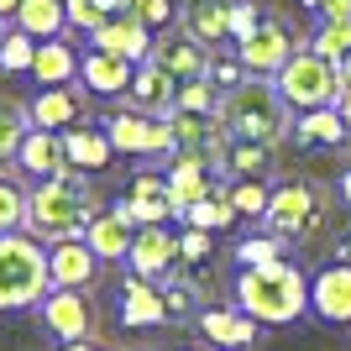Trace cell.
Returning a JSON list of instances; mask_svg holds the SVG:
<instances>
[{"instance_id": "1", "label": "cell", "mask_w": 351, "mask_h": 351, "mask_svg": "<svg viewBox=\"0 0 351 351\" xmlns=\"http://www.w3.org/2000/svg\"><path fill=\"white\" fill-rule=\"evenodd\" d=\"M231 299L257 325H293L309 309V278L299 263L278 257V263H263V267H241L231 283Z\"/></svg>"}, {"instance_id": "2", "label": "cell", "mask_w": 351, "mask_h": 351, "mask_svg": "<svg viewBox=\"0 0 351 351\" xmlns=\"http://www.w3.org/2000/svg\"><path fill=\"white\" fill-rule=\"evenodd\" d=\"M220 121H226L231 142L283 147V142L293 136V110H289V100L278 95V84H273V79H257V73L220 95Z\"/></svg>"}, {"instance_id": "3", "label": "cell", "mask_w": 351, "mask_h": 351, "mask_svg": "<svg viewBox=\"0 0 351 351\" xmlns=\"http://www.w3.org/2000/svg\"><path fill=\"white\" fill-rule=\"evenodd\" d=\"M95 215H100V205H95V194H89L84 173H79V168H69V173L43 178V184L32 189V205H27V231H32V236H43L47 247H53V241L84 236Z\"/></svg>"}, {"instance_id": "4", "label": "cell", "mask_w": 351, "mask_h": 351, "mask_svg": "<svg viewBox=\"0 0 351 351\" xmlns=\"http://www.w3.org/2000/svg\"><path fill=\"white\" fill-rule=\"evenodd\" d=\"M263 231L283 236L289 247L320 241V236L330 231V194H325L320 184H309V178H289V184H278L273 199H267Z\"/></svg>"}, {"instance_id": "5", "label": "cell", "mask_w": 351, "mask_h": 351, "mask_svg": "<svg viewBox=\"0 0 351 351\" xmlns=\"http://www.w3.org/2000/svg\"><path fill=\"white\" fill-rule=\"evenodd\" d=\"M53 293V267H47V241L21 231L0 236V309H32Z\"/></svg>"}, {"instance_id": "6", "label": "cell", "mask_w": 351, "mask_h": 351, "mask_svg": "<svg viewBox=\"0 0 351 351\" xmlns=\"http://www.w3.org/2000/svg\"><path fill=\"white\" fill-rule=\"evenodd\" d=\"M273 84H278V95L289 100V110H325V105H336L341 89H346L341 84V69L330 58H320L309 43L273 73Z\"/></svg>"}, {"instance_id": "7", "label": "cell", "mask_w": 351, "mask_h": 351, "mask_svg": "<svg viewBox=\"0 0 351 351\" xmlns=\"http://www.w3.org/2000/svg\"><path fill=\"white\" fill-rule=\"evenodd\" d=\"M105 136L116 152H132V158H168L173 152V126L162 116H142L132 105L105 116Z\"/></svg>"}, {"instance_id": "8", "label": "cell", "mask_w": 351, "mask_h": 351, "mask_svg": "<svg viewBox=\"0 0 351 351\" xmlns=\"http://www.w3.org/2000/svg\"><path fill=\"white\" fill-rule=\"evenodd\" d=\"M299 47H304V43L293 37V27L283 21V16H263V27L252 32L247 43H236V58H241V69H247V73L273 79V73H278Z\"/></svg>"}, {"instance_id": "9", "label": "cell", "mask_w": 351, "mask_h": 351, "mask_svg": "<svg viewBox=\"0 0 351 351\" xmlns=\"http://www.w3.org/2000/svg\"><path fill=\"white\" fill-rule=\"evenodd\" d=\"M309 315L320 325H351V263H330L309 273Z\"/></svg>"}, {"instance_id": "10", "label": "cell", "mask_w": 351, "mask_h": 351, "mask_svg": "<svg viewBox=\"0 0 351 351\" xmlns=\"http://www.w3.org/2000/svg\"><path fill=\"white\" fill-rule=\"evenodd\" d=\"M194 325H199V336L210 341L215 351H252L257 346V336H263V325L252 320L247 309H226V304H205L199 315H194Z\"/></svg>"}, {"instance_id": "11", "label": "cell", "mask_w": 351, "mask_h": 351, "mask_svg": "<svg viewBox=\"0 0 351 351\" xmlns=\"http://www.w3.org/2000/svg\"><path fill=\"white\" fill-rule=\"evenodd\" d=\"M43 325L63 341V346L89 341V330H95V309H89L84 289H53L43 299Z\"/></svg>"}, {"instance_id": "12", "label": "cell", "mask_w": 351, "mask_h": 351, "mask_svg": "<svg viewBox=\"0 0 351 351\" xmlns=\"http://www.w3.org/2000/svg\"><path fill=\"white\" fill-rule=\"evenodd\" d=\"M152 63H158V69H168L178 84H189V79H210L215 53H210L205 43H194L189 32H162L158 43H152Z\"/></svg>"}, {"instance_id": "13", "label": "cell", "mask_w": 351, "mask_h": 351, "mask_svg": "<svg viewBox=\"0 0 351 351\" xmlns=\"http://www.w3.org/2000/svg\"><path fill=\"white\" fill-rule=\"evenodd\" d=\"M126 100H132V110H142V116L168 121L178 110V79L147 58V63H136V79H132V89H126Z\"/></svg>"}, {"instance_id": "14", "label": "cell", "mask_w": 351, "mask_h": 351, "mask_svg": "<svg viewBox=\"0 0 351 351\" xmlns=\"http://www.w3.org/2000/svg\"><path fill=\"white\" fill-rule=\"evenodd\" d=\"M47 267H53V289H89L100 273V257L84 236H69V241L47 247Z\"/></svg>"}, {"instance_id": "15", "label": "cell", "mask_w": 351, "mask_h": 351, "mask_svg": "<svg viewBox=\"0 0 351 351\" xmlns=\"http://www.w3.org/2000/svg\"><path fill=\"white\" fill-rule=\"evenodd\" d=\"M89 43L100 47V53H116V58H126V63H147L152 58V27H142L136 16H110L100 32H89Z\"/></svg>"}, {"instance_id": "16", "label": "cell", "mask_w": 351, "mask_h": 351, "mask_svg": "<svg viewBox=\"0 0 351 351\" xmlns=\"http://www.w3.org/2000/svg\"><path fill=\"white\" fill-rule=\"evenodd\" d=\"M79 79H84L89 95H100V100H116V95H126L136 79V63L116 58V53H100V47H89L84 58H79Z\"/></svg>"}, {"instance_id": "17", "label": "cell", "mask_w": 351, "mask_h": 351, "mask_svg": "<svg viewBox=\"0 0 351 351\" xmlns=\"http://www.w3.org/2000/svg\"><path fill=\"white\" fill-rule=\"evenodd\" d=\"M173 257H178V236L168 231V226H136V241H132V273L136 278H152L158 283L168 267H173Z\"/></svg>"}, {"instance_id": "18", "label": "cell", "mask_w": 351, "mask_h": 351, "mask_svg": "<svg viewBox=\"0 0 351 351\" xmlns=\"http://www.w3.org/2000/svg\"><path fill=\"white\" fill-rule=\"evenodd\" d=\"M116 210L132 220V226H168V215H173V199H168V178L142 173V178L132 184V194H126Z\"/></svg>"}, {"instance_id": "19", "label": "cell", "mask_w": 351, "mask_h": 351, "mask_svg": "<svg viewBox=\"0 0 351 351\" xmlns=\"http://www.w3.org/2000/svg\"><path fill=\"white\" fill-rule=\"evenodd\" d=\"M121 320L132 330H152V325H168V304H162V289L152 278H126L121 283Z\"/></svg>"}, {"instance_id": "20", "label": "cell", "mask_w": 351, "mask_h": 351, "mask_svg": "<svg viewBox=\"0 0 351 351\" xmlns=\"http://www.w3.org/2000/svg\"><path fill=\"white\" fill-rule=\"evenodd\" d=\"M16 162H21V173H32V178H58V173H69L63 132H43V126H32L27 142H21V152H16Z\"/></svg>"}, {"instance_id": "21", "label": "cell", "mask_w": 351, "mask_h": 351, "mask_svg": "<svg viewBox=\"0 0 351 351\" xmlns=\"http://www.w3.org/2000/svg\"><path fill=\"white\" fill-rule=\"evenodd\" d=\"M84 241L95 247L100 263H126V257H132V241H136V226L121 215V210H100V215L89 220Z\"/></svg>"}, {"instance_id": "22", "label": "cell", "mask_w": 351, "mask_h": 351, "mask_svg": "<svg viewBox=\"0 0 351 351\" xmlns=\"http://www.w3.org/2000/svg\"><path fill=\"white\" fill-rule=\"evenodd\" d=\"M178 21H184V32H189L194 43L220 47L231 37V0H184Z\"/></svg>"}, {"instance_id": "23", "label": "cell", "mask_w": 351, "mask_h": 351, "mask_svg": "<svg viewBox=\"0 0 351 351\" xmlns=\"http://www.w3.org/2000/svg\"><path fill=\"white\" fill-rule=\"evenodd\" d=\"M79 110H84V95L73 84H58V89H43L37 100L27 105L32 126H43V132H69L73 121H79Z\"/></svg>"}, {"instance_id": "24", "label": "cell", "mask_w": 351, "mask_h": 351, "mask_svg": "<svg viewBox=\"0 0 351 351\" xmlns=\"http://www.w3.org/2000/svg\"><path fill=\"white\" fill-rule=\"evenodd\" d=\"M63 152H69V168H79V173H100V168H110V158H116L105 126L100 132H95V126H69V132H63Z\"/></svg>"}, {"instance_id": "25", "label": "cell", "mask_w": 351, "mask_h": 351, "mask_svg": "<svg viewBox=\"0 0 351 351\" xmlns=\"http://www.w3.org/2000/svg\"><path fill=\"white\" fill-rule=\"evenodd\" d=\"M32 79H37L43 89L73 84V79H79V53H73L63 37H47V43H37V58H32Z\"/></svg>"}, {"instance_id": "26", "label": "cell", "mask_w": 351, "mask_h": 351, "mask_svg": "<svg viewBox=\"0 0 351 351\" xmlns=\"http://www.w3.org/2000/svg\"><path fill=\"white\" fill-rule=\"evenodd\" d=\"M11 27H21L27 37L47 43V37H63L69 11H63V0H21V5H16V16H11Z\"/></svg>"}, {"instance_id": "27", "label": "cell", "mask_w": 351, "mask_h": 351, "mask_svg": "<svg viewBox=\"0 0 351 351\" xmlns=\"http://www.w3.org/2000/svg\"><path fill=\"white\" fill-rule=\"evenodd\" d=\"M346 121H341L336 105H325V110H299V121H293V142L304 147H341L346 142Z\"/></svg>"}, {"instance_id": "28", "label": "cell", "mask_w": 351, "mask_h": 351, "mask_svg": "<svg viewBox=\"0 0 351 351\" xmlns=\"http://www.w3.org/2000/svg\"><path fill=\"white\" fill-rule=\"evenodd\" d=\"M226 173H231V178H267V173H273V147L231 142V147H226Z\"/></svg>"}, {"instance_id": "29", "label": "cell", "mask_w": 351, "mask_h": 351, "mask_svg": "<svg viewBox=\"0 0 351 351\" xmlns=\"http://www.w3.org/2000/svg\"><path fill=\"white\" fill-rule=\"evenodd\" d=\"M236 215H241V210L231 205V189H226V194H210V199L189 205V210H184V226H199V231H226Z\"/></svg>"}, {"instance_id": "30", "label": "cell", "mask_w": 351, "mask_h": 351, "mask_svg": "<svg viewBox=\"0 0 351 351\" xmlns=\"http://www.w3.org/2000/svg\"><path fill=\"white\" fill-rule=\"evenodd\" d=\"M32 58H37V37H27L21 27L0 37V69L5 73H32Z\"/></svg>"}, {"instance_id": "31", "label": "cell", "mask_w": 351, "mask_h": 351, "mask_svg": "<svg viewBox=\"0 0 351 351\" xmlns=\"http://www.w3.org/2000/svg\"><path fill=\"white\" fill-rule=\"evenodd\" d=\"M27 132H32V116H27V105H0V162L21 152Z\"/></svg>"}, {"instance_id": "32", "label": "cell", "mask_w": 351, "mask_h": 351, "mask_svg": "<svg viewBox=\"0 0 351 351\" xmlns=\"http://www.w3.org/2000/svg\"><path fill=\"white\" fill-rule=\"evenodd\" d=\"M309 47H315L320 58L341 63V58L351 53V21H320V27H315V37H309Z\"/></svg>"}, {"instance_id": "33", "label": "cell", "mask_w": 351, "mask_h": 351, "mask_svg": "<svg viewBox=\"0 0 351 351\" xmlns=\"http://www.w3.org/2000/svg\"><path fill=\"white\" fill-rule=\"evenodd\" d=\"M27 205H32V194L21 184H11V178H0V236L27 226Z\"/></svg>"}, {"instance_id": "34", "label": "cell", "mask_w": 351, "mask_h": 351, "mask_svg": "<svg viewBox=\"0 0 351 351\" xmlns=\"http://www.w3.org/2000/svg\"><path fill=\"white\" fill-rule=\"evenodd\" d=\"M267 199H273V189H267V178H236L231 184V205L241 210V215H267Z\"/></svg>"}, {"instance_id": "35", "label": "cell", "mask_w": 351, "mask_h": 351, "mask_svg": "<svg viewBox=\"0 0 351 351\" xmlns=\"http://www.w3.org/2000/svg\"><path fill=\"white\" fill-rule=\"evenodd\" d=\"M283 247H289V241H283V236H247V241H241V247H236V263L241 267H263V263H278L283 257Z\"/></svg>"}, {"instance_id": "36", "label": "cell", "mask_w": 351, "mask_h": 351, "mask_svg": "<svg viewBox=\"0 0 351 351\" xmlns=\"http://www.w3.org/2000/svg\"><path fill=\"white\" fill-rule=\"evenodd\" d=\"M162 289V304H168V320H189L199 309V289L194 283H158Z\"/></svg>"}, {"instance_id": "37", "label": "cell", "mask_w": 351, "mask_h": 351, "mask_svg": "<svg viewBox=\"0 0 351 351\" xmlns=\"http://www.w3.org/2000/svg\"><path fill=\"white\" fill-rule=\"evenodd\" d=\"M178 110H220V89L210 79H189L178 84Z\"/></svg>"}, {"instance_id": "38", "label": "cell", "mask_w": 351, "mask_h": 351, "mask_svg": "<svg viewBox=\"0 0 351 351\" xmlns=\"http://www.w3.org/2000/svg\"><path fill=\"white\" fill-rule=\"evenodd\" d=\"M263 27V5L257 0H231V43H247Z\"/></svg>"}, {"instance_id": "39", "label": "cell", "mask_w": 351, "mask_h": 351, "mask_svg": "<svg viewBox=\"0 0 351 351\" xmlns=\"http://www.w3.org/2000/svg\"><path fill=\"white\" fill-rule=\"evenodd\" d=\"M126 16H136L142 27L158 32V27H168V21L178 16V5H173V0H132V11H126Z\"/></svg>"}, {"instance_id": "40", "label": "cell", "mask_w": 351, "mask_h": 351, "mask_svg": "<svg viewBox=\"0 0 351 351\" xmlns=\"http://www.w3.org/2000/svg\"><path fill=\"white\" fill-rule=\"evenodd\" d=\"M215 231H199V226H184V236H178V257L184 263H205L210 252H215V241H210Z\"/></svg>"}, {"instance_id": "41", "label": "cell", "mask_w": 351, "mask_h": 351, "mask_svg": "<svg viewBox=\"0 0 351 351\" xmlns=\"http://www.w3.org/2000/svg\"><path fill=\"white\" fill-rule=\"evenodd\" d=\"M63 11H69V27H79V32H100L105 21H110L95 0H63Z\"/></svg>"}, {"instance_id": "42", "label": "cell", "mask_w": 351, "mask_h": 351, "mask_svg": "<svg viewBox=\"0 0 351 351\" xmlns=\"http://www.w3.org/2000/svg\"><path fill=\"white\" fill-rule=\"evenodd\" d=\"M241 79H252V73L241 69V58H215V63H210V84H215L220 95H226V89H236Z\"/></svg>"}, {"instance_id": "43", "label": "cell", "mask_w": 351, "mask_h": 351, "mask_svg": "<svg viewBox=\"0 0 351 351\" xmlns=\"http://www.w3.org/2000/svg\"><path fill=\"white\" fill-rule=\"evenodd\" d=\"M320 21H351V0H325Z\"/></svg>"}, {"instance_id": "44", "label": "cell", "mask_w": 351, "mask_h": 351, "mask_svg": "<svg viewBox=\"0 0 351 351\" xmlns=\"http://www.w3.org/2000/svg\"><path fill=\"white\" fill-rule=\"evenodd\" d=\"M336 110H341V121H346V132H351V89H341V100H336Z\"/></svg>"}, {"instance_id": "45", "label": "cell", "mask_w": 351, "mask_h": 351, "mask_svg": "<svg viewBox=\"0 0 351 351\" xmlns=\"http://www.w3.org/2000/svg\"><path fill=\"white\" fill-rule=\"evenodd\" d=\"M336 263H351V231H346V236L336 241Z\"/></svg>"}, {"instance_id": "46", "label": "cell", "mask_w": 351, "mask_h": 351, "mask_svg": "<svg viewBox=\"0 0 351 351\" xmlns=\"http://www.w3.org/2000/svg\"><path fill=\"white\" fill-rule=\"evenodd\" d=\"M336 69H341V84H346V89H351V53H346V58H341V63H336Z\"/></svg>"}, {"instance_id": "47", "label": "cell", "mask_w": 351, "mask_h": 351, "mask_svg": "<svg viewBox=\"0 0 351 351\" xmlns=\"http://www.w3.org/2000/svg\"><path fill=\"white\" fill-rule=\"evenodd\" d=\"M341 199H346V205H351V168H346V173H341Z\"/></svg>"}, {"instance_id": "48", "label": "cell", "mask_w": 351, "mask_h": 351, "mask_svg": "<svg viewBox=\"0 0 351 351\" xmlns=\"http://www.w3.org/2000/svg\"><path fill=\"white\" fill-rule=\"evenodd\" d=\"M63 351H105V346H95V341H73V346H63Z\"/></svg>"}, {"instance_id": "49", "label": "cell", "mask_w": 351, "mask_h": 351, "mask_svg": "<svg viewBox=\"0 0 351 351\" xmlns=\"http://www.w3.org/2000/svg\"><path fill=\"white\" fill-rule=\"evenodd\" d=\"M299 5H304V11H315V16L325 11V0H299Z\"/></svg>"}, {"instance_id": "50", "label": "cell", "mask_w": 351, "mask_h": 351, "mask_svg": "<svg viewBox=\"0 0 351 351\" xmlns=\"http://www.w3.org/2000/svg\"><path fill=\"white\" fill-rule=\"evenodd\" d=\"M16 5H21V0H0V16H16Z\"/></svg>"}]
</instances>
